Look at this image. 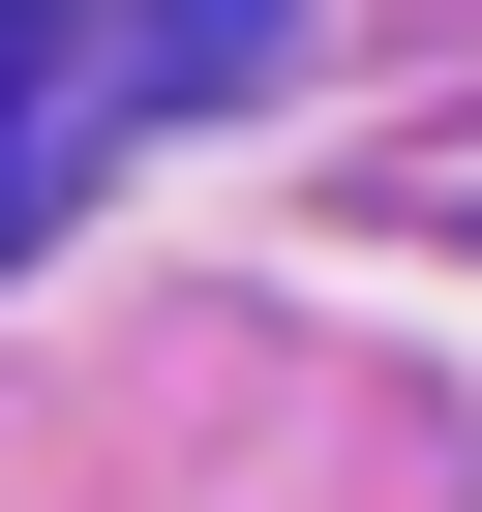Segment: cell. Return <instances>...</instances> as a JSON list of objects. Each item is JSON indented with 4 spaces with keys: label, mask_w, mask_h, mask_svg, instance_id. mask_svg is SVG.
<instances>
[{
    "label": "cell",
    "mask_w": 482,
    "mask_h": 512,
    "mask_svg": "<svg viewBox=\"0 0 482 512\" xmlns=\"http://www.w3.org/2000/svg\"><path fill=\"white\" fill-rule=\"evenodd\" d=\"M0 181H31V91H0Z\"/></svg>",
    "instance_id": "cell-1"
}]
</instances>
